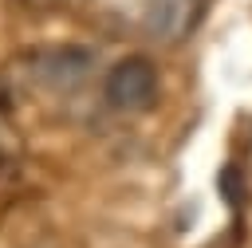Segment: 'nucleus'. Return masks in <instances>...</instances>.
Returning a JSON list of instances; mask_svg holds the SVG:
<instances>
[{"instance_id": "nucleus-3", "label": "nucleus", "mask_w": 252, "mask_h": 248, "mask_svg": "<svg viewBox=\"0 0 252 248\" xmlns=\"http://www.w3.org/2000/svg\"><path fill=\"white\" fill-rule=\"evenodd\" d=\"M94 67V51L63 43V47H47L35 55V75L51 87V91H75Z\"/></svg>"}, {"instance_id": "nucleus-2", "label": "nucleus", "mask_w": 252, "mask_h": 248, "mask_svg": "<svg viewBox=\"0 0 252 248\" xmlns=\"http://www.w3.org/2000/svg\"><path fill=\"white\" fill-rule=\"evenodd\" d=\"M205 12H209V0H146L142 31L161 47H177L201 28Z\"/></svg>"}, {"instance_id": "nucleus-1", "label": "nucleus", "mask_w": 252, "mask_h": 248, "mask_svg": "<svg viewBox=\"0 0 252 248\" xmlns=\"http://www.w3.org/2000/svg\"><path fill=\"white\" fill-rule=\"evenodd\" d=\"M158 94H161V79H158V67L146 55H126L106 71L102 98L118 114H142L158 102Z\"/></svg>"}]
</instances>
